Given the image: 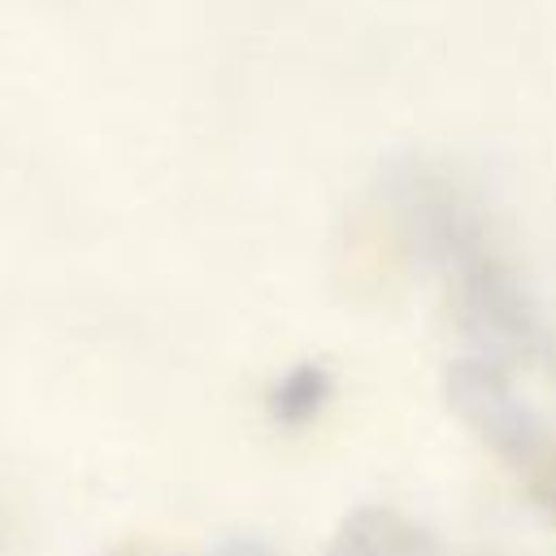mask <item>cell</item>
<instances>
[{"instance_id":"obj_1","label":"cell","mask_w":556,"mask_h":556,"mask_svg":"<svg viewBox=\"0 0 556 556\" xmlns=\"http://www.w3.org/2000/svg\"><path fill=\"white\" fill-rule=\"evenodd\" d=\"M391 204L417 252L447 278L465 339L491 365H543L552 343L521 274L495 248L478 204L426 165L391 178Z\"/></svg>"},{"instance_id":"obj_2","label":"cell","mask_w":556,"mask_h":556,"mask_svg":"<svg viewBox=\"0 0 556 556\" xmlns=\"http://www.w3.org/2000/svg\"><path fill=\"white\" fill-rule=\"evenodd\" d=\"M443 391H447L452 413L504 465H513L517 473H526L534 482L556 469V443H552L547 426L517 400V391L508 387V378H504L500 365H491L482 356L456 361L443 374Z\"/></svg>"},{"instance_id":"obj_3","label":"cell","mask_w":556,"mask_h":556,"mask_svg":"<svg viewBox=\"0 0 556 556\" xmlns=\"http://www.w3.org/2000/svg\"><path fill=\"white\" fill-rule=\"evenodd\" d=\"M326 556H443V547L417 517L391 504H361L334 526Z\"/></svg>"},{"instance_id":"obj_4","label":"cell","mask_w":556,"mask_h":556,"mask_svg":"<svg viewBox=\"0 0 556 556\" xmlns=\"http://www.w3.org/2000/svg\"><path fill=\"white\" fill-rule=\"evenodd\" d=\"M330 395H334V374L321 361H300L282 378H274V387L265 395V408H269L274 426L304 430V426H313L326 413Z\"/></svg>"}]
</instances>
